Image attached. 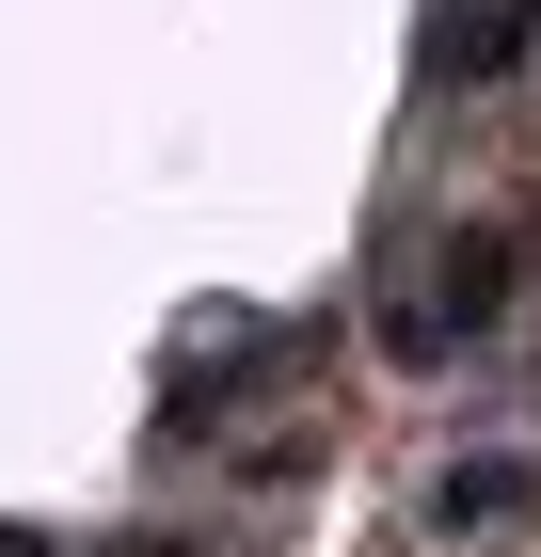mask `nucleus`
I'll list each match as a JSON object with an SVG mask.
<instances>
[{"instance_id":"39448f33","label":"nucleus","mask_w":541,"mask_h":557,"mask_svg":"<svg viewBox=\"0 0 541 557\" xmlns=\"http://www.w3.org/2000/svg\"><path fill=\"white\" fill-rule=\"evenodd\" d=\"M112 557H175V542H112Z\"/></svg>"},{"instance_id":"20e7f679","label":"nucleus","mask_w":541,"mask_h":557,"mask_svg":"<svg viewBox=\"0 0 541 557\" xmlns=\"http://www.w3.org/2000/svg\"><path fill=\"white\" fill-rule=\"evenodd\" d=\"M0 557H64V542H33V525H0Z\"/></svg>"},{"instance_id":"f257e3e1","label":"nucleus","mask_w":541,"mask_h":557,"mask_svg":"<svg viewBox=\"0 0 541 557\" xmlns=\"http://www.w3.org/2000/svg\"><path fill=\"white\" fill-rule=\"evenodd\" d=\"M509 287H526V239H509V223H446V239H430V287H415V319L430 335H494L509 319Z\"/></svg>"},{"instance_id":"7ed1b4c3","label":"nucleus","mask_w":541,"mask_h":557,"mask_svg":"<svg viewBox=\"0 0 541 557\" xmlns=\"http://www.w3.org/2000/svg\"><path fill=\"white\" fill-rule=\"evenodd\" d=\"M526 494H541V478L509 462V446H478V462H446V478H430V525H446V542H494Z\"/></svg>"},{"instance_id":"f03ea898","label":"nucleus","mask_w":541,"mask_h":557,"mask_svg":"<svg viewBox=\"0 0 541 557\" xmlns=\"http://www.w3.org/2000/svg\"><path fill=\"white\" fill-rule=\"evenodd\" d=\"M526 33H541V0H430L415 81H430V96H446V81H509V64H526Z\"/></svg>"}]
</instances>
